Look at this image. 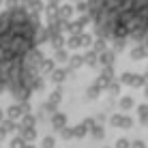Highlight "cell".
I'll list each match as a JSON object with an SVG mask.
<instances>
[{"label": "cell", "instance_id": "1", "mask_svg": "<svg viewBox=\"0 0 148 148\" xmlns=\"http://www.w3.org/2000/svg\"><path fill=\"white\" fill-rule=\"evenodd\" d=\"M0 84L26 99L39 84V30L26 9L0 15Z\"/></svg>", "mask_w": 148, "mask_h": 148}, {"label": "cell", "instance_id": "2", "mask_svg": "<svg viewBox=\"0 0 148 148\" xmlns=\"http://www.w3.org/2000/svg\"><path fill=\"white\" fill-rule=\"evenodd\" d=\"M90 17L97 30L108 39L148 37V2H97L90 4Z\"/></svg>", "mask_w": 148, "mask_h": 148}]
</instances>
